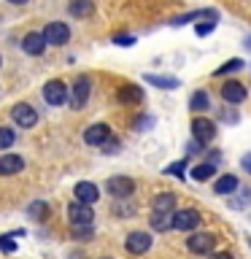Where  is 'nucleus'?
<instances>
[{
  "mask_svg": "<svg viewBox=\"0 0 251 259\" xmlns=\"http://www.w3.org/2000/svg\"><path fill=\"white\" fill-rule=\"evenodd\" d=\"M105 189H108L111 197L127 200V197H133V194H135V181H133V178H127V176H113V178L105 181Z\"/></svg>",
  "mask_w": 251,
  "mask_h": 259,
  "instance_id": "nucleus-1",
  "label": "nucleus"
},
{
  "mask_svg": "<svg viewBox=\"0 0 251 259\" xmlns=\"http://www.w3.org/2000/svg\"><path fill=\"white\" fill-rule=\"evenodd\" d=\"M40 35H44L46 46H65L70 40V27L65 22H49Z\"/></svg>",
  "mask_w": 251,
  "mask_h": 259,
  "instance_id": "nucleus-2",
  "label": "nucleus"
},
{
  "mask_svg": "<svg viewBox=\"0 0 251 259\" xmlns=\"http://www.w3.org/2000/svg\"><path fill=\"white\" fill-rule=\"evenodd\" d=\"M68 222L73 227H92V222H95L92 205H84V202H70V205H68Z\"/></svg>",
  "mask_w": 251,
  "mask_h": 259,
  "instance_id": "nucleus-3",
  "label": "nucleus"
},
{
  "mask_svg": "<svg viewBox=\"0 0 251 259\" xmlns=\"http://www.w3.org/2000/svg\"><path fill=\"white\" fill-rule=\"evenodd\" d=\"M89 92H92V81H89V76H78L70 87V105L73 108H84L87 100H89Z\"/></svg>",
  "mask_w": 251,
  "mask_h": 259,
  "instance_id": "nucleus-4",
  "label": "nucleus"
},
{
  "mask_svg": "<svg viewBox=\"0 0 251 259\" xmlns=\"http://www.w3.org/2000/svg\"><path fill=\"white\" fill-rule=\"evenodd\" d=\"M214 246H216V235L211 232H194L192 238H186V248L192 254H211Z\"/></svg>",
  "mask_w": 251,
  "mask_h": 259,
  "instance_id": "nucleus-5",
  "label": "nucleus"
},
{
  "mask_svg": "<svg viewBox=\"0 0 251 259\" xmlns=\"http://www.w3.org/2000/svg\"><path fill=\"white\" fill-rule=\"evenodd\" d=\"M11 116H14L16 124L24 127V130H30V127H35V124H38V111L32 108L30 103H19V105H14Z\"/></svg>",
  "mask_w": 251,
  "mask_h": 259,
  "instance_id": "nucleus-6",
  "label": "nucleus"
},
{
  "mask_svg": "<svg viewBox=\"0 0 251 259\" xmlns=\"http://www.w3.org/2000/svg\"><path fill=\"white\" fill-rule=\"evenodd\" d=\"M44 100L49 105H62V103H68V87L62 84V81H46L44 84Z\"/></svg>",
  "mask_w": 251,
  "mask_h": 259,
  "instance_id": "nucleus-7",
  "label": "nucleus"
},
{
  "mask_svg": "<svg viewBox=\"0 0 251 259\" xmlns=\"http://www.w3.org/2000/svg\"><path fill=\"white\" fill-rule=\"evenodd\" d=\"M192 135H194V141H197L200 146H205V143H211L216 138V124L208 121V119H194L192 121Z\"/></svg>",
  "mask_w": 251,
  "mask_h": 259,
  "instance_id": "nucleus-8",
  "label": "nucleus"
},
{
  "mask_svg": "<svg viewBox=\"0 0 251 259\" xmlns=\"http://www.w3.org/2000/svg\"><path fill=\"white\" fill-rule=\"evenodd\" d=\"M219 92H222V100L227 103H243L246 100V95H248V89L240 84V81H224L222 87H219Z\"/></svg>",
  "mask_w": 251,
  "mask_h": 259,
  "instance_id": "nucleus-9",
  "label": "nucleus"
},
{
  "mask_svg": "<svg viewBox=\"0 0 251 259\" xmlns=\"http://www.w3.org/2000/svg\"><path fill=\"white\" fill-rule=\"evenodd\" d=\"M197 224H200V213H197V210H192V208L173 210V227H176V230L189 232V230H194Z\"/></svg>",
  "mask_w": 251,
  "mask_h": 259,
  "instance_id": "nucleus-10",
  "label": "nucleus"
},
{
  "mask_svg": "<svg viewBox=\"0 0 251 259\" xmlns=\"http://www.w3.org/2000/svg\"><path fill=\"white\" fill-rule=\"evenodd\" d=\"M194 19L216 22V19H219V11H216V8H200V11H189V14L176 16V19H170V24H173V27H181V24H189V22H194Z\"/></svg>",
  "mask_w": 251,
  "mask_h": 259,
  "instance_id": "nucleus-11",
  "label": "nucleus"
},
{
  "mask_svg": "<svg viewBox=\"0 0 251 259\" xmlns=\"http://www.w3.org/2000/svg\"><path fill=\"white\" fill-rule=\"evenodd\" d=\"M73 194H76V202H84V205H95L97 197H100V192L92 181H78L73 186Z\"/></svg>",
  "mask_w": 251,
  "mask_h": 259,
  "instance_id": "nucleus-12",
  "label": "nucleus"
},
{
  "mask_svg": "<svg viewBox=\"0 0 251 259\" xmlns=\"http://www.w3.org/2000/svg\"><path fill=\"white\" fill-rule=\"evenodd\" d=\"M124 248L130 251V254L141 256V254H146V251L151 248V238H149L146 232H133V235H127V243H124Z\"/></svg>",
  "mask_w": 251,
  "mask_h": 259,
  "instance_id": "nucleus-13",
  "label": "nucleus"
},
{
  "mask_svg": "<svg viewBox=\"0 0 251 259\" xmlns=\"http://www.w3.org/2000/svg\"><path fill=\"white\" fill-rule=\"evenodd\" d=\"M84 141L89 146H105V143L111 141V127L108 124H92V127H87Z\"/></svg>",
  "mask_w": 251,
  "mask_h": 259,
  "instance_id": "nucleus-14",
  "label": "nucleus"
},
{
  "mask_svg": "<svg viewBox=\"0 0 251 259\" xmlns=\"http://www.w3.org/2000/svg\"><path fill=\"white\" fill-rule=\"evenodd\" d=\"M22 167H24V159L19 154H3V157H0V176L22 173Z\"/></svg>",
  "mask_w": 251,
  "mask_h": 259,
  "instance_id": "nucleus-15",
  "label": "nucleus"
},
{
  "mask_svg": "<svg viewBox=\"0 0 251 259\" xmlns=\"http://www.w3.org/2000/svg\"><path fill=\"white\" fill-rule=\"evenodd\" d=\"M22 49H24L27 54L38 57V54H44L46 40H44V35H40V32H27V35L22 38Z\"/></svg>",
  "mask_w": 251,
  "mask_h": 259,
  "instance_id": "nucleus-16",
  "label": "nucleus"
},
{
  "mask_svg": "<svg viewBox=\"0 0 251 259\" xmlns=\"http://www.w3.org/2000/svg\"><path fill=\"white\" fill-rule=\"evenodd\" d=\"M119 103H124V105H138V103H143V89L135 87V84H124V87L119 89Z\"/></svg>",
  "mask_w": 251,
  "mask_h": 259,
  "instance_id": "nucleus-17",
  "label": "nucleus"
},
{
  "mask_svg": "<svg viewBox=\"0 0 251 259\" xmlns=\"http://www.w3.org/2000/svg\"><path fill=\"white\" fill-rule=\"evenodd\" d=\"M143 81L151 84V87H159V89H178L181 87V81H178L176 76H157V73H146Z\"/></svg>",
  "mask_w": 251,
  "mask_h": 259,
  "instance_id": "nucleus-18",
  "label": "nucleus"
},
{
  "mask_svg": "<svg viewBox=\"0 0 251 259\" xmlns=\"http://www.w3.org/2000/svg\"><path fill=\"white\" fill-rule=\"evenodd\" d=\"M173 208H176V194H159L157 200H154V213H173Z\"/></svg>",
  "mask_w": 251,
  "mask_h": 259,
  "instance_id": "nucleus-19",
  "label": "nucleus"
},
{
  "mask_svg": "<svg viewBox=\"0 0 251 259\" xmlns=\"http://www.w3.org/2000/svg\"><path fill=\"white\" fill-rule=\"evenodd\" d=\"M49 213H52V208H49V202H44V200H35L27 205V216L35 219V222H44Z\"/></svg>",
  "mask_w": 251,
  "mask_h": 259,
  "instance_id": "nucleus-20",
  "label": "nucleus"
},
{
  "mask_svg": "<svg viewBox=\"0 0 251 259\" xmlns=\"http://www.w3.org/2000/svg\"><path fill=\"white\" fill-rule=\"evenodd\" d=\"M68 11H70V16H89L95 11V3L92 0H70Z\"/></svg>",
  "mask_w": 251,
  "mask_h": 259,
  "instance_id": "nucleus-21",
  "label": "nucleus"
},
{
  "mask_svg": "<svg viewBox=\"0 0 251 259\" xmlns=\"http://www.w3.org/2000/svg\"><path fill=\"white\" fill-rule=\"evenodd\" d=\"M214 189H216V194H232L235 189H238V178L235 176H222L214 184Z\"/></svg>",
  "mask_w": 251,
  "mask_h": 259,
  "instance_id": "nucleus-22",
  "label": "nucleus"
},
{
  "mask_svg": "<svg viewBox=\"0 0 251 259\" xmlns=\"http://www.w3.org/2000/svg\"><path fill=\"white\" fill-rule=\"evenodd\" d=\"M214 173H216V165H211V162H202V165L192 167V178H194V181H211Z\"/></svg>",
  "mask_w": 251,
  "mask_h": 259,
  "instance_id": "nucleus-23",
  "label": "nucleus"
},
{
  "mask_svg": "<svg viewBox=\"0 0 251 259\" xmlns=\"http://www.w3.org/2000/svg\"><path fill=\"white\" fill-rule=\"evenodd\" d=\"M151 227H154L157 232L170 230V227H173V213H154V216H151Z\"/></svg>",
  "mask_w": 251,
  "mask_h": 259,
  "instance_id": "nucleus-24",
  "label": "nucleus"
},
{
  "mask_svg": "<svg viewBox=\"0 0 251 259\" xmlns=\"http://www.w3.org/2000/svg\"><path fill=\"white\" fill-rule=\"evenodd\" d=\"M189 108L194 113H202V111H208V92H194L189 97Z\"/></svg>",
  "mask_w": 251,
  "mask_h": 259,
  "instance_id": "nucleus-25",
  "label": "nucleus"
},
{
  "mask_svg": "<svg viewBox=\"0 0 251 259\" xmlns=\"http://www.w3.org/2000/svg\"><path fill=\"white\" fill-rule=\"evenodd\" d=\"M243 65H246V62L238 60V57H235V60H227L219 70H214V76H227V73H238V70H243Z\"/></svg>",
  "mask_w": 251,
  "mask_h": 259,
  "instance_id": "nucleus-26",
  "label": "nucleus"
},
{
  "mask_svg": "<svg viewBox=\"0 0 251 259\" xmlns=\"http://www.w3.org/2000/svg\"><path fill=\"white\" fill-rule=\"evenodd\" d=\"M16 141V135H14V130H8V127H0V151H6V149H11Z\"/></svg>",
  "mask_w": 251,
  "mask_h": 259,
  "instance_id": "nucleus-27",
  "label": "nucleus"
},
{
  "mask_svg": "<svg viewBox=\"0 0 251 259\" xmlns=\"http://www.w3.org/2000/svg\"><path fill=\"white\" fill-rule=\"evenodd\" d=\"M230 205H232V208H246V205H251V189H243V197L230 200Z\"/></svg>",
  "mask_w": 251,
  "mask_h": 259,
  "instance_id": "nucleus-28",
  "label": "nucleus"
},
{
  "mask_svg": "<svg viewBox=\"0 0 251 259\" xmlns=\"http://www.w3.org/2000/svg\"><path fill=\"white\" fill-rule=\"evenodd\" d=\"M184 167H186V162L178 159V162H173V165L165 167V173H168V176H184Z\"/></svg>",
  "mask_w": 251,
  "mask_h": 259,
  "instance_id": "nucleus-29",
  "label": "nucleus"
},
{
  "mask_svg": "<svg viewBox=\"0 0 251 259\" xmlns=\"http://www.w3.org/2000/svg\"><path fill=\"white\" fill-rule=\"evenodd\" d=\"M73 232H76V240H89L92 238V227H73Z\"/></svg>",
  "mask_w": 251,
  "mask_h": 259,
  "instance_id": "nucleus-30",
  "label": "nucleus"
},
{
  "mask_svg": "<svg viewBox=\"0 0 251 259\" xmlns=\"http://www.w3.org/2000/svg\"><path fill=\"white\" fill-rule=\"evenodd\" d=\"M0 251H16V243L11 240V235H3V238H0Z\"/></svg>",
  "mask_w": 251,
  "mask_h": 259,
  "instance_id": "nucleus-31",
  "label": "nucleus"
},
{
  "mask_svg": "<svg viewBox=\"0 0 251 259\" xmlns=\"http://www.w3.org/2000/svg\"><path fill=\"white\" fill-rule=\"evenodd\" d=\"M113 44H116V46H133L135 35H113Z\"/></svg>",
  "mask_w": 251,
  "mask_h": 259,
  "instance_id": "nucleus-32",
  "label": "nucleus"
},
{
  "mask_svg": "<svg viewBox=\"0 0 251 259\" xmlns=\"http://www.w3.org/2000/svg\"><path fill=\"white\" fill-rule=\"evenodd\" d=\"M214 27H216V22H205V24H197L194 32H197V35H208V32H214Z\"/></svg>",
  "mask_w": 251,
  "mask_h": 259,
  "instance_id": "nucleus-33",
  "label": "nucleus"
},
{
  "mask_svg": "<svg viewBox=\"0 0 251 259\" xmlns=\"http://www.w3.org/2000/svg\"><path fill=\"white\" fill-rule=\"evenodd\" d=\"M240 165H243V170H246V173H251V151H248V154H243Z\"/></svg>",
  "mask_w": 251,
  "mask_h": 259,
  "instance_id": "nucleus-34",
  "label": "nucleus"
},
{
  "mask_svg": "<svg viewBox=\"0 0 251 259\" xmlns=\"http://www.w3.org/2000/svg\"><path fill=\"white\" fill-rule=\"evenodd\" d=\"M208 259H232V254H227V251H222V254H214V251H211Z\"/></svg>",
  "mask_w": 251,
  "mask_h": 259,
  "instance_id": "nucleus-35",
  "label": "nucleus"
},
{
  "mask_svg": "<svg viewBox=\"0 0 251 259\" xmlns=\"http://www.w3.org/2000/svg\"><path fill=\"white\" fill-rule=\"evenodd\" d=\"M219 159H222V151H211V165H216Z\"/></svg>",
  "mask_w": 251,
  "mask_h": 259,
  "instance_id": "nucleus-36",
  "label": "nucleus"
},
{
  "mask_svg": "<svg viewBox=\"0 0 251 259\" xmlns=\"http://www.w3.org/2000/svg\"><path fill=\"white\" fill-rule=\"evenodd\" d=\"M8 3H14V6H24L27 0H8Z\"/></svg>",
  "mask_w": 251,
  "mask_h": 259,
  "instance_id": "nucleus-37",
  "label": "nucleus"
},
{
  "mask_svg": "<svg viewBox=\"0 0 251 259\" xmlns=\"http://www.w3.org/2000/svg\"><path fill=\"white\" fill-rule=\"evenodd\" d=\"M246 46H248V49H251V35H248V38H246Z\"/></svg>",
  "mask_w": 251,
  "mask_h": 259,
  "instance_id": "nucleus-38",
  "label": "nucleus"
},
{
  "mask_svg": "<svg viewBox=\"0 0 251 259\" xmlns=\"http://www.w3.org/2000/svg\"><path fill=\"white\" fill-rule=\"evenodd\" d=\"M248 243H251V238H248Z\"/></svg>",
  "mask_w": 251,
  "mask_h": 259,
  "instance_id": "nucleus-39",
  "label": "nucleus"
}]
</instances>
